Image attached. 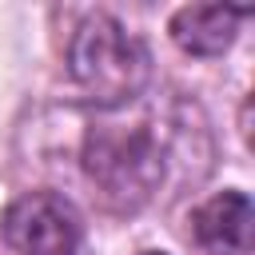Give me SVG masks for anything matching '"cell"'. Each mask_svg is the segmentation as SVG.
Segmentation results:
<instances>
[{"label": "cell", "mask_w": 255, "mask_h": 255, "mask_svg": "<svg viewBox=\"0 0 255 255\" xmlns=\"http://www.w3.org/2000/svg\"><path fill=\"white\" fill-rule=\"evenodd\" d=\"M171 128L151 120L96 124L84 139V171L112 211H139L167 175Z\"/></svg>", "instance_id": "6da1fadb"}, {"label": "cell", "mask_w": 255, "mask_h": 255, "mask_svg": "<svg viewBox=\"0 0 255 255\" xmlns=\"http://www.w3.org/2000/svg\"><path fill=\"white\" fill-rule=\"evenodd\" d=\"M68 72L76 88L88 96V104H96L100 112H116L143 96L151 76V56L143 40H135L116 16L92 12L72 32Z\"/></svg>", "instance_id": "7a4b0ae2"}, {"label": "cell", "mask_w": 255, "mask_h": 255, "mask_svg": "<svg viewBox=\"0 0 255 255\" xmlns=\"http://www.w3.org/2000/svg\"><path fill=\"white\" fill-rule=\"evenodd\" d=\"M0 235L20 255H76L84 227L76 207L56 191H28L0 215Z\"/></svg>", "instance_id": "3957f363"}, {"label": "cell", "mask_w": 255, "mask_h": 255, "mask_svg": "<svg viewBox=\"0 0 255 255\" xmlns=\"http://www.w3.org/2000/svg\"><path fill=\"white\" fill-rule=\"evenodd\" d=\"M191 235L211 255H247L255 239V207L243 191H219L191 215Z\"/></svg>", "instance_id": "277c9868"}, {"label": "cell", "mask_w": 255, "mask_h": 255, "mask_svg": "<svg viewBox=\"0 0 255 255\" xmlns=\"http://www.w3.org/2000/svg\"><path fill=\"white\" fill-rule=\"evenodd\" d=\"M243 8H223V4H187L171 16V40L187 56H223L235 40Z\"/></svg>", "instance_id": "5b68a950"}, {"label": "cell", "mask_w": 255, "mask_h": 255, "mask_svg": "<svg viewBox=\"0 0 255 255\" xmlns=\"http://www.w3.org/2000/svg\"><path fill=\"white\" fill-rule=\"evenodd\" d=\"M139 255H163V251H139Z\"/></svg>", "instance_id": "8992f818"}]
</instances>
